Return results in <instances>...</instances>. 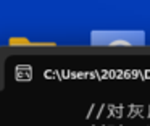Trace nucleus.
I'll return each instance as SVG.
<instances>
[{
    "instance_id": "obj_3",
    "label": "nucleus",
    "mask_w": 150,
    "mask_h": 126,
    "mask_svg": "<svg viewBox=\"0 0 150 126\" xmlns=\"http://www.w3.org/2000/svg\"><path fill=\"white\" fill-rule=\"evenodd\" d=\"M107 108H108V118H123L124 105H121V103H118V105L110 103V105H107Z\"/></svg>"
},
{
    "instance_id": "obj_6",
    "label": "nucleus",
    "mask_w": 150,
    "mask_h": 126,
    "mask_svg": "<svg viewBox=\"0 0 150 126\" xmlns=\"http://www.w3.org/2000/svg\"><path fill=\"white\" fill-rule=\"evenodd\" d=\"M94 107H95V105H91V108H89V112H87V116H86V118H91V113H92V110H94Z\"/></svg>"
},
{
    "instance_id": "obj_5",
    "label": "nucleus",
    "mask_w": 150,
    "mask_h": 126,
    "mask_svg": "<svg viewBox=\"0 0 150 126\" xmlns=\"http://www.w3.org/2000/svg\"><path fill=\"white\" fill-rule=\"evenodd\" d=\"M102 112H103V105H102V107H100V110H98V112H97V115H95V118H100Z\"/></svg>"
},
{
    "instance_id": "obj_2",
    "label": "nucleus",
    "mask_w": 150,
    "mask_h": 126,
    "mask_svg": "<svg viewBox=\"0 0 150 126\" xmlns=\"http://www.w3.org/2000/svg\"><path fill=\"white\" fill-rule=\"evenodd\" d=\"M15 79L31 81L33 79V66L31 65H16L15 66Z\"/></svg>"
},
{
    "instance_id": "obj_8",
    "label": "nucleus",
    "mask_w": 150,
    "mask_h": 126,
    "mask_svg": "<svg viewBox=\"0 0 150 126\" xmlns=\"http://www.w3.org/2000/svg\"><path fill=\"white\" fill-rule=\"evenodd\" d=\"M92 126H94V125H92Z\"/></svg>"
},
{
    "instance_id": "obj_4",
    "label": "nucleus",
    "mask_w": 150,
    "mask_h": 126,
    "mask_svg": "<svg viewBox=\"0 0 150 126\" xmlns=\"http://www.w3.org/2000/svg\"><path fill=\"white\" fill-rule=\"evenodd\" d=\"M144 116V107L142 105H129V110H127V118L134 120V118H140Z\"/></svg>"
},
{
    "instance_id": "obj_1",
    "label": "nucleus",
    "mask_w": 150,
    "mask_h": 126,
    "mask_svg": "<svg viewBox=\"0 0 150 126\" xmlns=\"http://www.w3.org/2000/svg\"><path fill=\"white\" fill-rule=\"evenodd\" d=\"M94 45H144L145 34L140 31H94L91 34Z\"/></svg>"
},
{
    "instance_id": "obj_7",
    "label": "nucleus",
    "mask_w": 150,
    "mask_h": 126,
    "mask_svg": "<svg viewBox=\"0 0 150 126\" xmlns=\"http://www.w3.org/2000/svg\"><path fill=\"white\" fill-rule=\"evenodd\" d=\"M147 118H150V105H149V108H147Z\"/></svg>"
}]
</instances>
